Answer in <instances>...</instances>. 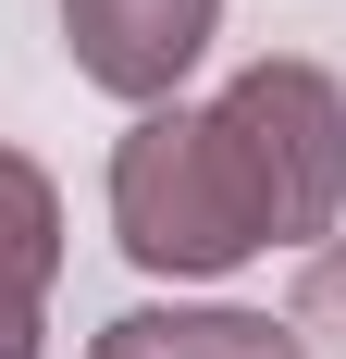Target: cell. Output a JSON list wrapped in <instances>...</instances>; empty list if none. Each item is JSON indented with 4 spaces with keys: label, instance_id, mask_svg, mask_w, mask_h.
Here are the masks:
<instances>
[{
    "label": "cell",
    "instance_id": "cell-1",
    "mask_svg": "<svg viewBox=\"0 0 346 359\" xmlns=\"http://www.w3.org/2000/svg\"><path fill=\"white\" fill-rule=\"evenodd\" d=\"M210 149H223L260 248H321L334 236V211H346V87L321 62H297V50L247 62L210 100Z\"/></svg>",
    "mask_w": 346,
    "mask_h": 359
},
{
    "label": "cell",
    "instance_id": "cell-2",
    "mask_svg": "<svg viewBox=\"0 0 346 359\" xmlns=\"http://www.w3.org/2000/svg\"><path fill=\"white\" fill-rule=\"evenodd\" d=\"M111 236H124L137 273H173V285H210V273L260 260V223H247L223 149H210V111L161 100V111L124 124V149H111Z\"/></svg>",
    "mask_w": 346,
    "mask_h": 359
},
{
    "label": "cell",
    "instance_id": "cell-3",
    "mask_svg": "<svg viewBox=\"0 0 346 359\" xmlns=\"http://www.w3.org/2000/svg\"><path fill=\"white\" fill-rule=\"evenodd\" d=\"M223 37V0H62V50L87 87H111V100L161 111L186 74H198V50Z\"/></svg>",
    "mask_w": 346,
    "mask_h": 359
},
{
    "label": "cell",
    "instance_id": "cell-4",
    "mask_svg": "<svg viewBox=\"0 0 346 359\" xmlns=\"http://www.w3.org/2000/svg\"><path fill=\"white\" fill-rule=\"evenodd\" d=\"M50 273H62V186L25 149H0V359H37Z\"/></svg>",
    "mask_w": 346,
    "mask_h": 359
},
{
    "label": "cell",
    "instance_id": "cell-5",
    "mask_svg": "<svg viewBox=\"0 0 346 359\" xmlns=\"http://www.w3.org/2000/svg\"><path fill=\"white\" fill-rule=\"evenodd\" d=\"M87 359H310L297 347V323H272V310H124V323L87 334Z\"/></svg>",
    "mask_w": 346,
    "mask_h": 359
},
{
    "label": "cell",
    "instance_id": "cell-6",
    "mask_svg": "<svg viewBox=\"0 0 346 359\" xmlns=\"http://www.w3.org/2000/svg\"><path fill=\"white\" fill-rule=\"evenodd\" d=\"M297 347L310 359H346V248H310V285H297Z\"/></svg>",
    "mask_w": 346,
    "mask_h": 359
}]
</instances>
